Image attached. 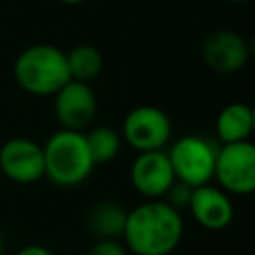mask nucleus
I'll return each mask as SVG.
<instances>
[{
	"mask_svg": "<svg viewBox=\"0 0 255 255\" xmlns=\"http://www.w3.org/2000/svg\"><path fill=\"white\" fill-rule=\"evenodd\" d=\"M227 2H233V4H241V2H247V0H227Z\"/></svg>",
	"mask_w": 255,
	"mask_h": 255,
	"instance_id": "23",
	"label": "nucleus"
},
{
	"mask_svg": "<svg viewBox=\"0 0 255 255\" xmlns=\"http://www.w3.org/2000/svg\"><path fill=\"white\" fill-rule=\"evenodd\" d=\"M16 255H56L54 251H50L44 245H26L22 249L16 251Z\"/></svg>",
	"mask_w": 255,
	"mask_h": 255,
	"instance_id": "18",
	"label": "nucleus"
},
{
	"mask_svg": "<svg viewBox=\"0 0 255 255\" xmlns=\"http://www.w3.org/2000/svg\"><path fill=\"white\" fill-rule=\"evenodd\" d=\"M189 211L193 219L209 231L225 229L233 221V203L229 193H225L217 185H199L193 189V197L189 203Z\"/></svg>",
	"mask_w": 255,
	"mask_h": 255,
	"instance_id": "11",
	"label": "nucleus"
},
{
	"mask_svg": "<svg viewBox=\"0 0 255 255\" xmlns=\"http://www.w3.org/2000/svg\"><path fill=\"white\" fill-rule=\"evenodd\" d=\"M219 145L203 135H181L167 151L175 179L189 183L191 187L207 185L215 173Z\"/></svg>",
	"mask_w": 255,
	"mask_h": 255,
	"instance_id": "4",
	"label": "nucleus"
},
{
	"mask_svg": "<svg viewBox=\"0 0 255 255\" xmlns=\"http://www.w3.org/2000/svg\"><path fill=\"white\" fill-rule=\"evenodd\" d=\"M86 255H128V249L118 239H98Z\"/></svg>",
	"mask_w": 255,
	"mask_h": 255,
	"instance_id": "17",
	"label": "nucleus"
},
{
	"mask_svg": "<svg viewBox=\"0 0 255 255\" xmlns=\"http://www.w3.org/2000/svg\"><path fill=\"white\" fill-rule=\"evenodd\" d=\"M213 179L225 193H255V143L247 139L219 145Z\"/></svg>",
	"mask_w": 255,
	"mask_h": 255,
	"instance_id": "6",
	"label": "nucleus"
},
{
	"mask_svg": "<svg viewBox=\"0 0 255 255\" xmlns=\"http://www.w3.org/2000/svg\"><path fill=\"white\" fill-rule=\"evenodd\" d=\"M14 80L32 96H54L70 82L66 52L50 44L26 48L14 62Z\"/></svg>",
	"mask_w": 255,
	"mask_h": 255,
	"instance_id": "3",
	"label": "nucleus"
},
{
	"mask_svg": "<svg viewBox=\"0 0 255 255\" xmlns=\"http://www.w3.org/2000/svg\"><path fill=\"white\" fill-rule=\"evenodd\" d=\"M128 211L124 205L104 199L94 203L86 213V225L98 239H118L124 235Z\"/></svg>",
	"mask_w": 255,
	"mask_h": 255,
	"instance_id": "13",
	"label": "nucleus"
},
{
	"mask_svg": "<svg viewBox=\"0 0 255 255\" xmlns=\"http://www.w3.org/2000/svg\"><path fill=\"white\" fill-rule=\"evenodd\" d=\"M199 54L209 70L217 74H233L249 60L247 38L233 30H215L203 38Z\"/></svg>",
	"mask_w": 255,
	"mask_h": 255,
	"instance_id": "9",
	"label": "nucleus"
},
{
	"mask_svg": "<svg viewBox=\"0 0 255 255\" xmlns=\"http://www.w3.org/2000/svg\"><path fill=\"white\" fill-rule=\"evenodd\" d=\"M122 237L135 255H169L183 237L181 213L163 199H147L128 211Z\"/></svg>",
	"mask_w": 255,
	"mask_h": 255,
	"instance_id": "1",
	"label": "nucleus"
},
{
	"mask_svg": "<svg viewBox=\"0 0 255 255\" xmlns=\"http://www.w3.org/2000/svg\"><path fill=\"white\" fill-rule=\"evenodd\" d=\"M66 62H68V72L70 80L86 82L90 84L94 78L100 76L104 68V58L96 46L90 44H78L70 52H66Z\"/></svg>",
	"mask_w": 255,
	"mask_h": 255,
	"instance_id": "14",
	"label": "nucleus"
},
{
	"mask_svg": "<svg viewBox=\"0 0 255 255\" xmlns=\"http://www.w3.org/2000/svg\"><path fill=\"white\" fill-rule=\"evenodd\" d=\"M42 151L44 177L60 187H74L84 183L94 169L84 131L58 129L46 139Z\"/></svg>",
	"mask_w": 255,
	"mask_h": 255,
	"instance_id": "2",
	"label": "nucleus"
},
{
	"mask_svg": "<svg viewBox=\"0 0 255 255\" xmlns=\"http://www.w3.org/2000/svg\"><path fill=\"white\" fill-rule=\"evenodd\" d=\"M251 133H253L251 106L243 102H233L219 110L215 118V135L221 145L247 141Z\"/></svg>",
	"mask_w": 255,
	"mask_h": 255,
	"instance_id": "12",
	"label": "nucleus"
},
{
	"mask_svg": "<svg viewBox=\"0 0 255 255\" xmlns=\"http://www.w3.org/2000/svg\"><path fill=\"white\" fill-rule=\"evenodd\" d=\"M4 253V239H2V235H0V255Z\"/></svg>",
	"mask_w": 255,
	"mask_h": 255,
	"instance_id": "22",
	"label": "nucleus"
},
{
	"mask_svg": "<svg viewBox=\"0 0 255 255\" xmlns=\"http://www.w3.org/2000/svg\"><path fill=\"white\" fill-rule=\"evenodd\" d=\"M251 120H253V133H255V106H251Z\"/></svg>",
	"mask_w": 255,
	"mask_h": 255,
	"instance_id": "21",
	"label": "nucleus"
},
{
	"mask_svg": "<svg viewBox=\"0 0 255 255\" xmlns=\"http://www.w3.org/2000/svg\"><path fill=\"white\" fill-rule=\"evenodd\" d=\"M193 189H195V187H191L189 183L175 179V181L169 185V189L165 191L163 201H165L169 207H173L175 211L181 213L183 209H189V203H191V197H193Z\"/></svg>",
	"mask_w": 255,
	"mask_h": 255,
	"instance_id": "16",
	"label": "nucleus"
},
{
	"mask_svg": "<svg viewBox=\"0 0 255 255\" xmlns=\"http://www.w3.org/2000/svg\"><path fill=\"white\" fill-rule=\"evenodd\" d=\"M84 135H86V145H88V151H90L94 165L110 163L120 153L122 135L116 129H112L108 126H96Z\"/></svg>",
	"mask_w": 255,
	"mask_h": 255,
	"instance_id": "15",
	"label": "nucleus"
},
{
	"mask_svg": "<svg viewBox=\"0 0 255 255\" xmlns=\"http://www.w3.org/2000/svg\"><path fill=\"white\" fill-rule=\"evenodd\" d=\"M62 4H68V6H76V4H82V2H86V0H60Z\"/></svg>",
	"mask_w": 255,
	"mask_h": 255,
	"instance_id": "20",
	"label": "nucleus"
},
{
	"mask_svg": "<svg viewBox=\"0 0 255 255\" xmlns=\"http://www.w3.org/2000/svg\"><path fill=\"white\" fill-rule=\"evenodd\" d=\"M0 171L16 183H36L44 177L42 145L28 137H12L0 145Z\"/></svg>",
	"mask_w": 255,
	"mask_h": 255,
	"instance_id": "8",
	"label": "nucleus"
},
{
	"mask_svg": "<svg viewBox=\"0 0 255 255\" xmlns=\"http://www.w3.org/2000/svg\"><path fill=\"white\" fill-rule=\"evenodd\" d=\"M171 120L157 106L131 108L122 124V139L128 141L137 153L165 149L171 139Z\"/></svg>",
	"mask_w": 255,
	"mask_h": 255,
	"instance_id": "5",
	"label": "nucleus"
},
{
	"mask_svg": "<svg viewBox=\"0 0 255 255\" xmlns=\"http://www.w3.org/2000/svg\"><path fill=\"white\" fill-rule=\"evenodd\" d=\"M131 185L145 199H163L169 185L175 181V173L165 149L143 151L131 163Z\"/></svg>",
	"mask_w": 255,
	"mask_h": 255,
	"instance_id": "10",
	"label": "nucleus"
},
{
	"mask_svg": "<svg viewBox=\"0 0 255 255\" xmlns=\"http://www.w3.org/2000/svg\"><path fill=\"white\" fill-rule=\"evenodd\" d=\"M96 94L86 82L70 80L54 94V114L62 129L84 131L96 118Z\"/></svg>",
	"mask_w": 255,
	"mask_h": 255,
	"instance_id": "7",
	"label": "nucleus"
},
{
	"mask_svg": "<svg viewBox=\"0 0 255 255\" xmlns=\"http://www.w3.org/2000/svg\"><path fill=\"white\" fill-rule=\"evenodd\" d=\"M247 50H249V56H253V54H255V36L247 40Z\"/></svg>",
	"mask_w": 255,
	"mask_h": 255,
	"instance_id": "19",
	"label": "nucleus"
},
{
	"mask_svg": "<svg viewBox=\"0 0 255 255\" xmlns=\"http://www.w3.org/2000/svg\"><path fill=\"white\" fill-rule=\"evenodd\" d=\"M0 181H2V171H0Z\"/></svg>",
	"mask_w": 255,
	"mask_h": 255,
	"instance_id": "24",
	"label": "nucleus"
}]
</instances>
